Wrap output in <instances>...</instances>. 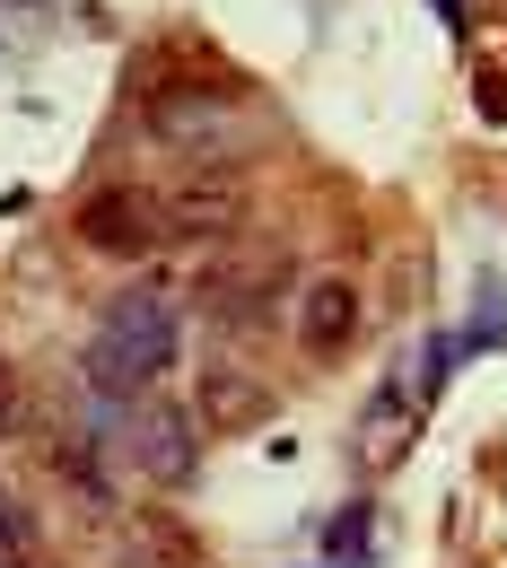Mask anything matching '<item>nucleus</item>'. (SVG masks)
<instances>
[{"instance_id":"nucleus-1","label":"nucleus","mask_w":507,"mask_h":568,"mask_svg":"<svg viewBox=\"0 0 507 568\" xmlns=\"http://www.w3.org/2000/svg\"><path fill=\"white\" fill-rule=\"evenodd\" d=\"M175 297L166 288H123L114 306H105V324H97V351H88V385L97 394H141L158 385L166 367H175Z\"/></svg>"},{"instance_id":"nucleus-2","label":"nucleus","mask_w":507,"mask_h":568,"mask_svg":"<svg viewBox=\"0 0 507 568\" xmlns=\"http://www.w3.org/2000/svg\"><path fill=\"white\" fill-rule=\"evenodd\" d=\"M79 245L88 254H114V263H141L149 245H166V219L141 184H97L79 202Z\"/></svg>"},{"instance_id":"nucleus-3","label":"nucleus","mask_w":507,"mask_h":568,"mask_svg":"<svg viewBox=\"0 0 507 568\" xmlns=\"http://www.w3.org/2000/svg\"><path fill=\"white\" fill-rule=\"evenodd\" d=\"M193 420L219 428V437H236V428H263V420H272V385H263L245 358H211V367L193 376Z\"/></svg>"},{"instance_id":"nucleus-4","label":"nucleus","mask_w":507,"mask_h":568,"mask_svg":"<svg viewBox=\"0 0 507 568\" xmlns=\"http://www.w3.org/2000/svg\"><path fill=\"white\" fill-rule=\"evenodd\" d=\"M158 219H166L175 245H211V236H227V227L245 219V184H236V175H193V184H175V193L158 202Z\"/></svg>"},{"instance_id":"nucleus-5","label":"nucleus","mask_w":507,"mask_h":568,"mask_svg":"<svg viewBox=\"0 0 507 568\" xmlns=\"http://www.w3.org/2000/svg\"><path fill=\"white\" fill-rule=\"evenodd\" d=\"M281 281H290V254H254V263H236V272L202 281V306L227 315V324H263V315L281 306Z\"/></svg>"},{"instance_id":"nucleus-6","label":"nucleus","mask_w":507,"mask_h":568,"mask_svg":"<svg viewBox=\"0 0 507 568\" xmlns=\"http://www.w3.org/2000/svg\"><path fill=\"white\" fill-rule=\"evenodd\" d=\"M351 333H359V288H351V281H315V288H306V315H297L306 358H342V351H351Z\"/></svg>"},{"instance_id":"nucleus-7","label":"nucleus","mask_w":507,"mask_h":568,"mask_svg":"<svg viewBox=\"0 0 507 568\" xmlns=\"http://www.w3.org/2000/svg\"><path fill=\"white\" fill-rule=\"evenodd\" d=\"M193 412H141V437H132V446H141V464L149 473H158V481H184V473H193Z\"/></svg>"},{"instance_id":"nucleus-8","label":"nucleus","mask_w":507,"mask_h":568,"mask_svg":"<svg viewBox=\"0 0 507 568\" xmlns=\"http://www.w3.org/2000/svg\"><path fill=\"white\" fill-rule=\"evenodd\" d=\"M27 428V385H18V367H0V437H18Z\"/></svg>"},{"instance_id":"nucleus-9","label":"nucleus","mask_w":507,"mask_h":568,"mask_svg":"<svg viewBox=\"0 0 507 568\" xmlns=\"http://www.w3.org/2000/svg\"><path fill=\"white\" fill-rule=\"evenodd\" d=\"M481 114H490V123H507V71L481 79Z\"/></svg>"},{"instance_id":"nucleus-10","label":"nucleus","mask_w":507,"mask_h":568,"mask_svg":"<svg viewBox=\"0 0 507 568\" xmlns=\"http://www.w3.org/2000/svg\"><path fill=\"white\" fill-rule=\"evenodd\" d=\"M0 542H18V516H9V507H0Z\"/></svg>"}]
</instances>
